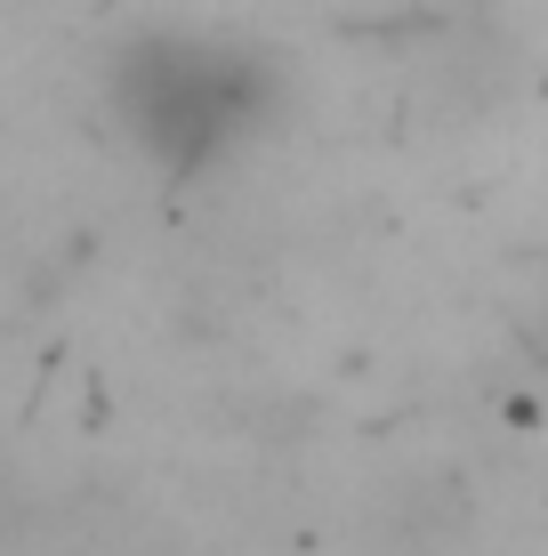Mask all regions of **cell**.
I'll return each instance as SVG.
<instances>
[{
	"label": "cell",
	"instance_id": "obj_1",
	"mask_svg": "<svg viewBox=\"0 0 548 556\" xmlns=\"http://www.w3.org/2000/svg\"><path fill=\"white\" fill-rule=\"evenodd\" d=\"M258 81L234 65L226 49H186V41H154L129 56L122 73V105L138 122V138L169 153V162H211V153L242 129Z\"/></svg>",
	"mask_w": 548,
	"mask_h": 556
}]
</instances>
